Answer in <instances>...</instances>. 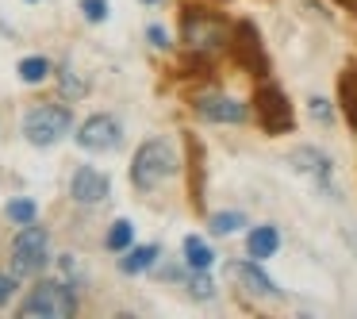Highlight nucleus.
<instances>
[{
  "instance_id": "f257e3e1",
  "label": "nucleus",
  "mask_w": 357,
  "mask_h": 319,
  "mask_svg": "<svg viewBox=\"0 0 357 319\" xmlns=\"http://www.w3.org/2000/svg\"><path fill=\"white\" fill-rule=\"evenodd\" d=\"M173 173H177V150H173V142H165V139H146L139 150H135V162H131V181H135V188L150 193V188L165 185Z\"/></svg>"
},
{
  "instance_id": "f03ea898",
  "label": "nucleus",
  "mask_w": 357,
  "mask_h": 319,
  "mask_svg": "<svg viewBox=\"0 0 357 319\" xmlns=\"http://www.w3.org/2000/svg\"><path fill=\"white\" fill-rule=\"evenodd\" d=\"M77 316V292L62 281H39L20 304V319H70Z\"/></svg>"
},
{
  "instance_id": "7ed1b4c3",
  "label": "nucleus",
  "mask_w": 357,
  "mask_h": 319,
  "mask_svg": "<svg viewBox=\"0 0 357 319\" xmlns=\"http://www.w3.org/2000/svg\"><path fill=\"white\" fill-rule=\"evenodd\" d=\"M50 262V235L39 223H24L12 239V273L16 277H35Z\"/></svg>"
},
{
  "instance_id": "20e7f679",
  "label": "nucleus",
  "mask_w": 357,
  "mask_h": 319,
  "mask_svg": "<svg viewBox=\"0 0 357 319\" xmlns=\"http://www.w3.org/2000/svg\"><path fill=\"white\" fill-rule=\"evenodd\" d=\"M70 127H73V116L62 104H39L24 116V135L31 147H54L58 139L70 135Z\"/></svg>"
},
{
  "instance_id": "39448f33",
  "label": "nucleus",
  "mask_w": 357,
  "mask_h": 319,
  "mask_svg": "<svg viewBox=\"0 0 357 319\" xmlns=\"http://www.w3.org/2000/svg\"><path fill=\"white\" fill-rule=\"evenodd\" d=\"M77 142L93 154H104V150H116L123 142V127L112 116H89L85 124L77 127Z\"/></svg>"
},
{
  "instance_id": "423d86ee",
  "label": "nucleus",
  "mask_w": 357,
  "mask_h": 319,
  "mask_svg": "<svg viewBox=\"0 0 357 319\" xmlns=\"http://www.w3.org/2000/svg\"><path fill=\"white\" fill-rule=\"evenodd\" d=\"M185 43L192 50H219L227 43V27L215 16L192 12V16H185Z\"/></svg>"
},
{
  "instance_id": "0eeeda50",
  "label": "nucleus",
  "mask_w": 357,
  "mask_h": 319,
  "mask_svg": "<svg viewBox=\"0 0 357 319\" xmlns=\"http://www.w3.org/2000/svg\"><path fill=\"white\" fill-rule=\"evenodd\" d=\"M292 165H296V173H303V177H311L323 193H331V196H338V188H334V173H331V162H326L319 150H311V147H300L292 154Z\"/></svg>"
},
{
  "instance_id": "6e6552de",
  "label": "nucleus",
  "mask_w": 357,
  "mask_h": 319,
  "mask_svg": "<svg viewBox=\"0 0 357 319\" xmlns=\"http://www.w3.org/2000/svg\"><path fill=\"white\" fill-rule=\"evenodd\" d=\"M108 177H104L100 170H93V165H81L77 173L70 177V196L77 204H100L104 196H108Z\"/></svg>"
},
{
  "instance_id": "1a4fd4ad",
  "label": "nucleus",
  "mask_w": 357,
  "mask_h": 319,
  "mask_svg": "<svg viewBox=\"0 0 357 319\" xmlns=\"http://www.w3.org/2000/svg\"><path fill=\"white\" fill-rule=\"evenodd\" d=\"M196 112H200L204 119H211V124H242V119L250 116L242 101H234V96H219V93L200 96V101H196Z\"/></svg>"
},
{
  "instance_id": "9d476101",
  "label": "nucleus",
  "mask_w": 357,
  "mask_h": 319,
  "mask_svg": "<svg viewBox=\"0 0 357 319\" xmlns=\"http://www.w3.org/2000/svg\"><path fill=\"white\" fill-rule=\"evenodd\" d=\"M231 277L238 281V285H246L250 292H257V296H273V300H280V288L273 285L269 277H265V269H257V262H234V265H231Z\"/></svg>"
},
{
  "instance_id": "9b49d317",
  "label": "nucleus",
  "mask_w": 357,
  "mask_h": 319,
  "mask_svg": "<svg viewBox=\"0 0 357 319\" xmlns=\"http://www.w3.org/2000/svg\"><path fill=\"white\" fill-rule=\"evenodd\" d=\"M261 124L269 127V131H284V127L292 124V112H288L284 96H280L277 89L261 93Z\"/></svg>"
},
{
  "instance_id": "f8f14e48",
  "label": "nucleus",
  "mask_w": 357,
  "mask_h": 319,
  "mask_svg": "<svg viewBox=\"0 0 357 319\" xmlns=\"http://www.w3.org/2000/svg\"><path fill=\"white\" fill-rule=\"evenodd\" d=\"M277 246H280L277 227H257V231H250V239H246V250H250V258H254V262L273 258V254H277Z\"/></svg>"
},
{
  "instance_id": "ddd939ff",
  "label": "nucleus",
  "mask_w": 357,
  "mask_h": 319,
  "mask_svg": "<svg viewBox=\"0 0 357 319\" xmlns=\"http://www.w3.org/2000/svg\"><path fill=\"white\" fill-rule=\"evenodd\" d=\"M185 258H188V265H192L196 273L211 269V262H215V254H211V246H208L204 239H196V235H188V239H185Z\"/></svg>"
},
{
  "instance_id": "4468645a",
  "label": "nucleus",
  "mask_w": 357,
  "mask_h": 319,
  "mask_svg": "<svg viewBox=\"0 0 357 319\" xmlns=\"http://www.w3.org/2000/svg\"><path fill=\"white\" fill-rule=\"evenodd\" d=\"M154 258H158V246H154V242H146V246L127 250V258L119 262V269H123V273H142V269L154 265Z\"/></svg>"
},
{
  "instance_id": "2eb2a0df",
  "label": "nucleus",
  "mask_w": 357,
  "mask_h": 319,
  "mask_svg": "<svg viewBox=\"0 0 357 319\" xmlns=\"http://www.w3.org/2000/svg\"><path fill=\"white\" fill-rule=\"evenodd\" d=\"M47 73H50V62H47V58H24V62H20V77H24L27 85H39Z\"/></svg>"
},
{
  "instance_id": "dca6fc26",
  "label": "nucleus",
  "mask_w": 357,
  "mask_h": 319,
  "mask_svg": "<svg viewBox=\"0 0 357 319\" xmlns=\"http://www.w3.org/2000/svg\"><path fill=\"white\" fill-rule=\"evenodd\" d=\"M242 223H246L242 212H215V216H211V235H231V231H238Z\"/></svg>"
},
{
  "instance_id": "f3484780",
  "label": "nucleus",
  "mask_w": 357,
  "mask_h": 319,
  "mask_svg": "<svg viewBox=\"0 0 357 319\" xmlns=\"http://www.w3.org/2000/svg\"><path fill=\"white\" fill-rule=\"evenodd\" d=\"M131 239H135V227L127 223V219H116L112 231H108V250H127V246H131Z\"/></svg>"
},
{
  "instance_id": "a211bd4d",
  "label": "nucleus",
  "mask_w": 357,
  "mask_h": 319,
  "mask_svg": "<svg viewBox=\"0 0 357 319\" xmlns=\"http://www.w3.org/2000/svg\"><path fill=\"white\" fill-rule=\"evenodd\" d=\"M8 219H12V223H20V227L35 223V204L31 200H12L8 204Z\"/></svg>"
},
{
  "instance_id": "6ab92c4d",
  "label": "nucleus",
  "mask_w": 357,
  "mask_h": 319,
  "mask_svg": "<svg viewBox=\"0 0 357 319\" xmlns=\"http://www.w3.org/2000/svg\"><path fill=\"white\" fill-rule=\"evenodd\" d=\"M81 12H85L89 24H100L108 16V0H81Z\"/></svg>"
},
{
  "instance_id": "aec40b11",
  "label": "nucleus",
  "mask_w": 357,
  "mask_h": 319,
  "mask_svg": "<svg viewBox=\"0 0 357 319\" xmlns=\"http://www.w3.org/2000/svg\"><path fill=\"white\" fill-rule=\"evenodd\" d=\"M311 116H315L319 124H331V119H334V112H331V104H326L323 96H315V101H311Z\"/></svg>"
},
{
  "instance_id": "412c9836",
  "label": "nucleus",
  "mask_w": 357,
  "mask_h": 319,
  "mask_svg": "<svg viewBox=\"0 0 357 319\" xmlns=\"http://www.w3.org/2000/svg\"><path fill=\"white\" fill-rule=\"evenodd\" d=\"M12 288H16V273H0V304H8V296H12Z\"/></svg>"
},
{
  "instance_id": "4be33fe9",
  "label": "nucleus",
  "mask_w": 357,
  "mask_h": 319,
  "mask_svg": "<svg viewBox=\"0 0 357 319\" xmlns=\"http://www.w3.org/2000/svg\"><path fill=\"white\" fill-rule=\"evenodd\" d=\"M150 43H154V47H169V39H165L162 27H150Z\"/></svg>"
},
{
  "instance_id": "5701e85b",
  "label": "nucleus",
  "mask_w": 357,
  "mask_h": 319,
  "mask_svg": "<svg viewBox=\"0 0 357 319\" xmlns=\"http://www.w3.org/2000/svg\"><path fill=\"white\" fill-rule=\"evenodd\" d=\"M146 4H158V0H146Z\"/></svg>"
}]
</instances>
